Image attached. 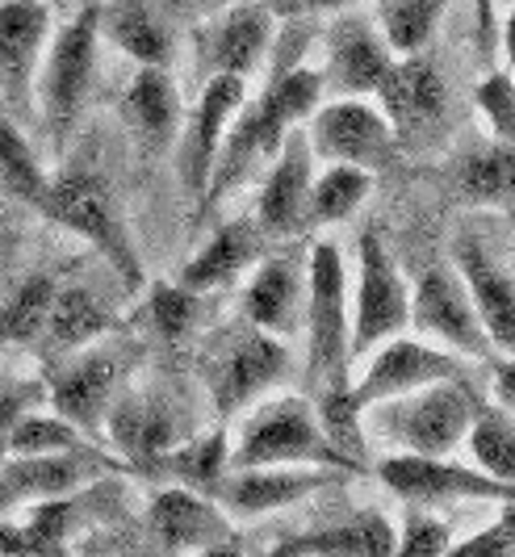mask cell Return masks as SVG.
I'll use <instances>...</instances> for the list:
<instances>
[{
  "label": "cell",
  "instance_id": "ee69618b",
  "mask_svg": "<svg viewBox=\"0 0 515 557\" xmlns=\"http://www.w3.org/2000/svg\"><path fill=\"white\" fill-rule=\"evenodd\" d=\"M474 38H478V59H482V67H494V55L503 51L499 0H474Z\"/></svg>",
  "mask_w": 515,
  "mask_h": 557
},
{
  "label": "cell",
  "instance_id": "6da1fadb",
  "mask_svg": "<svg viewBox=\"0 0 515 557\" xmlns=\"http://www.w3.org/2000/svg\"><path fill=\"white\" fill-rule=\"evenodd\" d=\"M281 26L286 29L273 38V51L264 63L268 81L260 92H248L243 110L235 113V122L227 126V139L218 147V160H214V172H210V185H205L193 223H201L223 197L235 194L260 164H268L289 131L306 126V117L327 97L323 81H318V67L302 63L315 22H281Z\"/></svg>",
  "mask_w": 515,
  "mask_h": 557
},
{
  "label": "cell",
  "instance_id": "e575fe53",
  "mask_svg": "<svg viewBox=\"0 0 515 557\" xmlns=\"http://www.w3.org/2000/svg\"><path fill=\"white\" fill-rule=\"evenodd\" d=\"M47 185H51V172L42 168L38 151L29 147L22 122L0 113V194L38 210L42 197H47Z\"/></svg>",
  "mask_w": 515,
  "mask_h": 557
},
{
  "label": "cell",
  "instance_id": "d6986e66",
  "mask_svg": "<svg viewBox=\"0 0 515 557\" xmlns=\"http://www.w3.org/2000/svg\"><path fill=\"white\" fill-rule=\"evenodd\" d=\"M315 156H311V143L306 131H289L286 143L277 147V156L268 160L264 172V185L256 197V214L252 223L260 226V235L268 244H286L302 235L306 223V197H311V181H315Z\"/></svg>",
  "mask_w": 515,
  "mask_h": 557
},
{
  "label": "cell",
  "instance_id": "ffe728a7",
  "mask_svg": "<svg viewBox=\"0 0 515 557\" xmlns=\"http://www.w3.org/2000/svg\"><path fill=\"white\" fill-rule=\"evenodd\" d=\"M302 302H306V251H264L243 285V323L277 339H298Z\"/></svg>",
  "mask_w": 515,
  "mask_h": 557
},
{
  "label": "cell",
  "instance_id": "5bb4252c",
  "mask_svg": "<svg viewBox=\"0 0 515 557\" xmlns=\"http://www.w3.org/2000/svg\"><path fill=\"white\" fill-rule=\"evenodd\" d=\"M277 17L264 9V0H239L218 13H210V26L198 38V63L205 76H239L252 81L264 72L273 38H277Z\"/></svg>",
  "mask_w": 515,
  "mask_h": 557
},
{
  "label": "cell",
  "instance_id": "74e56055",
  "mask_svg": "<svg viewBox=\"0 0 515 557\" xmlns=\"http://www.w3.org/2000/svg\"><path fill=\"white\" fill-rule=\"evenodd\" d=\"M76 448H92V441L63 416H55V411L47 416V411L34 407L29 416L17 419L4 457H42V453H76Z\"/></svg>",
  "mask_w": 515,
  "mask_h": 557
},
{
  "label": "cell",
  "instance_id": "7dc6e473",
  "mask_svg": "<svg viewBox=\"0 0 515 557\" xmlns=\"http://www.w3.org/2000/svg\"><path fill=\"white\" fill-rule=\"evenodd\" d=\"M185 557H243V554H239V545H235V541H223V545H205V549L185 554Z\"/></svg>",
  "mask_w": 515,
  "mask_h": 557
},
{
  "label": "cell",
  "instance_id": "d590c367",
  "mask_svg": "<svg viewBox=\"0 0 515 557\" xmlns=\"http://www.w3.org/2000/svg\"><path fill=\"white\" fill-rule=\"evenodd\" d=\"M59 281L51 273H38L17 285V294L0 307V339L4 344H38L47 332V314L55 302Z\"/></svg>",
  "mask_w": 515,
  "mask_h": 557
},
{
  "label": "cell",
  "instance_id": "8d00e7d4",
  "mask_svg": "<svg viewBox=\"0 0 515 557\" xmlns=\"http://www.w3.org/2000/svg\"><path fill=\"white\" fill-rule=\"evenodd\" d=\"M147 327L160 335V339H185L201 327L205 319V294H193L185 289L180 281H155L151 294H147V307H143Z\"/></svg>",
  "mask_w": 515,
  "mask_h": 557
},
{
  "label": "cell",
  "instance_id": "d6a6232c",
  "mask_svg": "<svg viewBox=\"0 0 515 557\" xmlns=\"http://www.w3.org/2000/svg\"><path fill=\"white\" fill-rule=\"evenodd\" d=\"M457 194L474 206L507 210L515 197V160L512 143L490 139L478 151H465L457 160Z\"/></svg>",
  "mask_w": 515,
  "mask_h": 557
},
{
  "label": "cell",
  "instance_id": "4dcf8cb0",
  "mask_svg": "<svg viewBox=\"0 0 515 557\" xmlns=\"http://www.w3.org/2000/svg\"><path fill=\"white\" fill-rule=\"evenodd\" d=\"M369 194H373V172H365V168H348V164H327L323 172H315V181H311L302 235L352 219V214L369 201Z\"/></svg>",
  "mask_w": 515,
  "mask_h": 557
},
{
  "label": "cell",
  "instance_id": "603a6c76",
  "mask_svg": "<svg viewBox=\"0 0 515 557\" xmlns=\"http://www.w3.org/2000/svg\"><path fill=\"white\" fill-rule=\"evenodd\" d=\"M147 524L160 536V545L168 549L172 557L198 554L205 545H223V541H235V524L230 516L201 491H185V486H164L155 499H151V511H147Z\"/></svg>",
  "mask_w": 515,
  "mask_h": 557
},
{
  "label": "cell",
  "instance_id": "7a4b0ae2",
  "mask_svg": "<svg viewBox=\"0 0 515 557\" xmlns=\"http://www.w3.org/2000/svg\"><path fill=\"white\" fill-rule=\"evenodd\" d=\"M239 428L230 432V470H264V466H315L356 474L331 436L323 432L315 403L302 394H264L248 411H239Z\"/></svg>",
  "mask_w": 515,
  "mask_h": 557
},
{
  "label": "cell",
  "instance_id": "f546056e",
  "mask_svg": "<svg viewBox=\"0 0 515 557\" xmlns=\"http://www.w3.org/2000/svg\"><path fill=\"white\" fill-rule=\"evenodd\" d=\"M114 327H117L114 310L105 307L92 289H85V285H59L51 314H47L42 344L55 357H67V352H80L88 344L105 339V332H114Z\"/></svg>",
  "mask_w": 515,
  "mask_h": 557
},
{
  "label": "cell",
  "instance_id": "277c9868",
  "mask_svg": "<svg viewBox=\"0 0 515 557\" xmlns=\"http://www.w3.org/2000/svg\"><path fill=\"white\" fill-rule=\"evenodd\" d=\"M97 47H101V0H88L76 17L51 29L47 55L34 76V106L42 113V126L55 151L67 147L85 117L92 81H97Z\"/></svg>",
  "mask_w": 515,
  "mask_h": 557
},
{
  "label": "cell",
  "instance_id": "44dd1931",
  "mask_svg": "<svg viewBox=\"0 0 515 557\" xmlns=\"http://www.w3.org/2000/svg\"><path fill=\"white\" fill-rule=\"evenodd\" d=\"M453 273L461 277L469 302L478 310L487 339L494 352H507L515 348V281L512 269L494 260V251L474 239V235H461L453 244Z\"/></svg>",
  "mask_w": 515,
  "mask_h": 557
},
{
  "label": "cell",
  "instance_id": "3957f363",
  "mask_svg": "<svg viewBox=\"0 0 515 557\" xmlns=\"http://www.w3.org/2000/svg\"><path fill=\"white\" fill-rule=\"evenodd\" d=\"M482 407L478 391L465 377H444L390 403L361 411V436H381L390 453H419V457H453L465 441V428Z\"/></svg>",
  "mask_w": 515,
  "mask_h": 557
},
{
  "label": "cell",
  "instance_id": "c3c4849f",
  "mask_svg": "<svg viewBox=\"0 0 515 557\" xmlns=\"http://www.w3.org/2000/svg\"><path fill=\"white\" fill-rule=\"evenodd\" d=\"M227 4H239V0H198V9H193V17H210V13H218V9H227Z\"/></svg>",
  "mask_w": 515,
  "mask_h": 557
},
{
  "label": "cell",
  "instance_id": "7bdbcfd3",
  "mask_svg": "<svg viewBox=\"0 0 515 557\" xmlns=\"http://www.w3.org/2000/svg\"><path fill=\"white\" fill-rule=\"evenodd\" d=\"M42 398H47V382H9V386H0V457L9 448L17 419L29 416L34 407H42Z\"/></svg>",
  "mask_w": 515,
  "mask_h": 557
},
{
  "label": "cell",
  "instance_id": "ac0fdd59",
  "mask_svg": "<svg viewBox=\"0 0 515 557\" xmlns=\"http://www.w3.org/2000/svg\"><path fill=\"white\" fill-rule=\"evenodd\" d=\"M340 470H315V466H264V470H227L210 499L227 511L230 520H256L298 503L315 499L327 486L343 482Z\"/></svg>",
  "mask_w": 515,
  "mask_h": 557
},
{
  "label": "cell",
  "instance_id": "7402d4cb",
  "mask_svg": "<svg viewBox=\"0 0 515 557\" xmlns=\"http://www.w3.org/2000/svg\"><path fill=\"white\" fill-rule=\"evenodd\" d=\"M122 122L143 160H160L176 147L185 126V101L168 67H139L130 76L122 92Z\"/></svg>",
  "mask_w": 515,
  "mask_h": 557
},
{
  "label": "cell",
  "instance_id": "1f68e13d",
  "mask_svg": "<svg viewBox=\"0 0 515 557\" xmlns=\"http://www.w3.org/2000/svg\"><path fill=\"white\" fill-rule=\"evenodd\" d=\"M449 13V0H377L373 26L394 59L424 55Z\"/></svg>",
  "mask_w": 515,
  "mask_h": 557
},
{
  "label": "cell",
  "instance_id": "60d3db41",
  "mask_svg": "<svg viewBox=\"0 0 515 557\" xmlns=\"http://www.w3.org/2000/svg\"><path fill=\"white\" fill-rule=\"evenodd\" d=\"M444 557H515V516L512 503H499V520L449 545Z\"/></svg>",
  "mask_w": 515,
  "mask_h": 557
},
{
  "label": "cell",
  "instance_id": "e0dca14e",
  "mask_svg": "<svg viewBox=\"0 0 515 557\" xmlns=\"http://www.w3.org/2000/svg\"><path fill=\"white\" fill-rule=\"evenodd\" d=\"M390 67H394V55L381 42L373 17L356 13V9L336 13V22L327 29V59L318 67L323 92H331V97H377Z\"/></svg>",
  "mask_w": 515,
  "mask_h": 557
},
{
  "label": "cell",
  "instance_id": "52a82bcc",
  "mask_svg": "<svg viewBox=\"0 0 515 557\" xmlns=\"http://www.w3.org/2000/svg\"><path fill=\"white\" fill-rule=\"evenodd\" d=\"M348 314H352V335H348L352 364L369 357L381 339L406 332L411 285L377 231H361L356 239V281L348 277Z\"/></svg>",
  "mask_w": 515,
  "mask_h": 557
},
{
  "label": "cell",
  "instance_id": "4316f807",
  "mask_svg": "<svg viewBox=\"0 0 515 557\" xmlns=\"http://www.w3.org/2000/svg\"><path fill=\"white\" fill-rule=\"evenodd\" d=\"M373 101L381 106V113L390 117L394 131H424V126H431L444 113L449 88H444V76H440V67L431 59L411 55L394 59L390 76L377 88Z\"/></svg>",
  "mask_w": 515,
  "mask_h": 557
},
{
  "label": "cell",
  "instance_id": "bcb514c9",
  "mask_svg": "<svg viewBox=\"0 0 515 557\" xmlns=\"http://www.w3.org/2000/svg\"><path fill=\"white\" fill-rule=\"evenodd\" d=\"M164 13H168L172 22H180V17H193V9H198V0H155Z\"/></svg>",
  "mask_w": 515,
  "mask_h": 557
},
{
  "label": "cell",
  "instance_id": "484cf974",
  "mask_svg": "<svg viewBox=\"0 0 515 557\" xmlns=\"http://www.w3.org/2000/svg\"><path fill=\"white\" fill-rule=\"evenodd\" d=\"M101 38L139 67H172L176 34L155 0H101Z\"/></svg>",
  "mask_w": 515,
  "mask_h": 557
},
{
  "label": "cell",
  "instance_id": "83f0119b",
  "mask_svg": "<svg viewBox=\"0 0 515 557\" xmlns=\"http://www.w3.org/2000/svg\"><path fill=\"white\" fill-rule=\"evenodd\" d=\"M394 524L381 511H356L318 529L281 541L268 557H390Z\"/></svg>",
  "mask_w": 515,
  "mask_h": 557
},
{
  "label": "cell",
  "instance_id": "f907efd6",
  "mask_svg": "<svg viewBox=\"0 0 515 557\" xmlns=\"http://www.w3.org/2000/svg\"><path fill=\"white\" fill-rule=\"evenodd\" d=\"M0 113H4V97H0Z\"/></svg>",
  "mask_w": 515,
  "mask_h": 557
},
{
  "label": "cell",
  "instance_id": "f6af8a7d",
  "mask_svg": "<svg viewBox=\"0 0 515 557\" xmlns=\"http://www.w3.org/2000/svg\"><path fill=\"white\" fill-rule=\"evenodd\" d=\"M264 9L277 22H315L323 13H348V9H356V0H264Z\"/></svg>",
  "mask_w": 515,
  "mask_h": 557
},
{
  "label": "cell",
  "instance_id": "7c38bea8",
  "mask_svg": "<svg viewBox=\"0 0 515 557\" xmlns=\"http://www.w3.org/2000/svg\"><path fill=\"white\" fill-rule=\"evenodd\" d=\"M122 377H126V357L97 339L80 352L63 357V369L47 377V398H51L55 416H63L72 428H80L88 441H101L110 403L122 391Z\"/></svg>",
  "mask_w": 515,
  "mask_h": 557
},
{
  "label": "cell",
  "instance_id": "30bf717a",
  "mask_svg": "<svg viewBox=\"0 0 515 557\" xmlns=\"http://www.w3.org/2000/svg\"><path fill=\"white\" fill-rule=\"evenodd\" d=\"M461 369H465V361L457 352L431 344L424 335H390L373 348L369 357H361V373L348 382V403L361 416L365 407L390 403V398L419 391V386L444 382V377H465Z\"/></svg>",
  "mask_w": 515,
  "mask_h": 557
},
{
  "label": "cell",
  "instance_id": "4fadbf2b",
  "mask_svg": "<svg viewBox=\"0 0 515 557\" xmlns=\"http://www.w3.org/2000/svg\"><path fill=\"white\" fill-rule=\"evenodd\" d=\"M105 436L126 453V461L147 466L172 445H180L185 436H193V416L180 407V394H172L168 386H130L117 391L110 403Z\"/></svg>",
  "mask_w": 515,
  "mask_h": 557
},
{
  "label": "cell",
  "instance_id": "b9f144b4",
  "mask_svg": "<svg viewBox=\"0 0 515 557\" xmlns=\"http://www.w3.org/2000/svg\"><path fill=\"white\" fill-rule=\"evenodd\" d=\"M0 557H67V541L42 532L34 520L0 524Z\"/></svg>",
  "mask_w": 515,
  "mask_h": 557
},
{
  "label": "cell",
  "instance_id": "8fae6325",
  "mask_svg": "<svg viewBox=\"0 0 515 557\" xmlns=\"http://www.w3.org/2000/svg\"><path fill=\"white\" fill-rule=\"evenodd\" d=\"M406 332L424 335L431 344L457 352L461 361H490L494 348L487 339V327L478 319V310L469 302L465 285L453 269L431 264L424 277L411 285V319Z\"/></svg>",
  "mask_w": 515,
  "mask_h": 557
},
{
  "label": "cell",
  "instance_id": "2e32d148",
  "mask_svg": "<svg viewBox=\"0 0 515 557\" xmlns=\"http://www.w3.org/2000/svg\"><path fill=\"white\" fill-rule=\"evenodd\" d=\"M252 92V81H239V76H205L201 84V97L193 106L189 126H180V185L193 201V214H198L205 185H210V172L218 160V147L227 139V126L235 122V113L243 110Z\"/></svg>",
  "mask_w": 515,
  "mask_h": 557
},
{
  "label": "cell",
  "instance_id": "ba28073f",
  "mask_svg": "<svg viewBox=\"0 0 515 557\" xmlns=\"http://www.w3.org/2000/svg\"><path fill=\"white\" fill-rule=\"evenodd\" d=\"M306 143L311 156L323 164H348L365 172H386L394 164L399 131L373 97H331L318 101V110L306 117Z\"/></svg>",
  "mask_w": 515,
  "mask_h": 557
},
{
  "label": "cell",
  "instance_id": "f35d334b",
  "mask_svg": "<svg viewBox=\"0 0 515 557\" xmlns=\"http://www.w3.org/2000/svg\"><path fill=\"white\" fill-rule=\"evenodd\" d=\"M474 106H478V113H482V122H487V131L494 135V139L512 143V131H515L512 67H503V63L487 67V76H482L478 88H474Z\"/></svg>",
  "mask_w": 515,
  "mask_h": 557
},
{
  "label": "cell",
  "instance_id": "836d02e7",
  "mask_svg": "<svg viewBox=\"0 0 515 557\" xmlns=\"http://www.w3.org/2000/svg\"><path fill=\"white\" fill-rule=\"evenodd\" d=\"M461 445L469 448V461L494 482H512L515 478V419L507 407L482 403L469 419Z\"/></svg>",
  "mask_w": 515,
  "mask_h": 557
},
{
  "label": "cell",
  "instance_id": "5b68a950",
  "mask_svg": "<svg viewBox=\"0 0 515 557\" xmlns=\"http://www.w3.org/2000/svg\"><path fill=\"white\" fill-rule=\"evenodd\" d=\"M38 214L47 223L80 235L97 256H105L126 289H143V256L135 248V235L122 219V206H117L105 176H97V172H59L47 185Z\"/></svg>",
  "mask_w": 515,
  "mask_h": 557
},
{
  "label": "cell",
  "instance_id": "8992f818",
  "mask_svg": "<svg viewBox=\"0 0 515 557\" xmlns=\"http://www.w3.org/2000/svg\"><path fill=\"white\" fill-rule=\"evenodd\" d=\"M201 364H205L201 373H205V394L214 411L230 419L286 382L293 369V352H289V339H277L239 319L223 332H214Z\"/></svg>",
  "mask_w": 515,
  "mask_h": 557
},
{
  "label": "cell",
  "instance_id": "9a60e30c",
  "mask_svg": "<svg viewBox=\"0 0 515 557\" xmlns=\"http://www.w3.org/2000/svg\"><path fill=\"white\" fill-rule=\"evenodd\" d=\"M51 4L47 0H0V97L4 117L34 113V76L51 42Z\"/></svg>",
  "mask_w": 515,
  "mask_h": 557
},
{
  "label": "cell",
  "instance_id": "681fc988",
  "mask_svg": "<svg viewBox=\"0 0 515 557\" xmlns=\"http://www.w3.org/2000/svg\"><path fill=\"white\" fill-rule=\"evenodd\" d=\"M0 511H13V495H9V482H4V470H0Z\"/></svg>",
  "mask_w": 515,
  "mask_h": 557
},
{
  "label": "cell",
  "instance_id": "cb8c5ba5",
  "mask_svg": "<svg viewBox=\"0 0 515 557\" xmlns=\"http://www.w3.org/2000/svg\"><path fill=\"white\" fill-rule=\"evenodd\" d=\"M268 251V239L260 235V226L252 219H230L210 231V239L201 244L185 264H180V285L193 294H218L227 289L243 273H252L260 256Z\"/></svg>",
  "mask_w": 515,
  "mask_h": 557
},
{
  "label": "cell",
  "instance_id": "9c48e42d",
  "mask_svg": "<svg viewBox=\"0 0 515 557\" xmlns=\"http://www.w3.org/2000/svg\"><path fill=\"white\" fill-rule=\"evenodd\" d=\"M381 486L415 511L449 507V503H512V482H494L478 466L457 457H419V453H386L377 461Z\"/></svg>",
  "mask_w": 515,
  "mask_h": 557
},
{
  "label": "cell",
  "instance_id": "ab89813d",
  "mask_svg": "<svg viewBox=\"0 0 515 557\" xmlns=\"http://www.w3.org/2000/svg\"><path fill=\"white\" fill-rule=\"evenodd\" d=\"M449 545H453V532H449V524L440 516L406 507L402 529H394V549H390V557H444Z\"/></svg>",
  "mask_w": 515,
  "mask_h": 557
},
{
  "label": "cell",
  "instance_id": "d4e9b609",
  "mask_svg": "<svg viewBox=\"0 0 515 557\" xmlns=\"http://www.w3.org/2000/svg\"><path fill=\"white\" fill-rule=\"evenodd\" d=\"M0 470L9 482L13 507H29V503L67 499L92 486L105 461L92 448H76V453H42V457H0Z\"/></svg>",
  "mask_w": 515,
  "mask_h": 557
},
{
  "label": "cell",
  "instance_id": "f1b7e54d",
  "mask_svg": "<svg viewBox=\"0 0 515 557\" xmlns=\"http://www.w3.org/2000/svg\"><path fill=\"white\" fill-rule=\"evenodd\" d=\"M143 470L164 478V486H185V491L214 495V486L230 470V432L223 423L205 428V432H193L180 445H172L168 453H160L155 461H147Z\"/></svg>",
  "mask_w": 515,
  "mask_h": 557
}]
</instances>
